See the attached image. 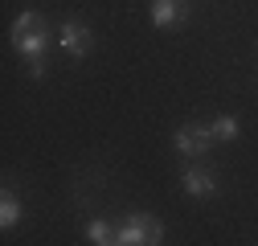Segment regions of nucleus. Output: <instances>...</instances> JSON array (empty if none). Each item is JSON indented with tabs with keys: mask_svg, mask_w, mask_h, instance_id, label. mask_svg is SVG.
<instances>
[{
	"mask_svg": "<svg viewBox=\"0 0 258 246\" xmlns=\"http://www.w3.org/2000/svg\"><path fill=\"white\" fill-rule=\"evenodd\" d=\"M119 246H144V242H164V226H160L152 213H132L119 230H115Z\"/></svg>",
	"mask_w": 258,
	"mask_h": 246,
	"instance_id": "nucleus-2",
	"label": "nucleus"
},
{
	"mask_svg": "<svg viewBox=\"0 0 258 246\" xmlns=\"http://www.w3.org/2000/svg\"><path fill=\"white\" fill-rule=\"evenodd\" d=\"M180 17H184L180 0H152V25H156V29H168V25H176Z\"/></svg>",
	"mask_w": 258,
	"mask_h": 246,
	"instance_id": "nucleus-6",
	"label": "nucleus"
},
{
	"mask_svg": "<svg viewBox=\"0 0 258 246\" xmlns=\"http://www.w3.org/2000/svg\"><path fill=\"white\" fill-rule=\"evenodd\" d=\"M29 74H33V78H45V57H29Z\"/></svg>",
	"mask_w": 258,
	"mask_h": 246,
	"instance_id": "nucleus-10",
	"label": "nucleus"
},
{
	"mask_svg": "<svg viewBox=\"0 0 258 246\" xmlns=\"http://www.w3.org/2000/svg\"><path fill=\"white\" fill-rule=\"evenodd\" d=\"M86 238H90L94 246H107V242H115V230H111L107 222H90V226H86Z\"/></svg>",
	"mask_w": 258,
	"mask_h": 246,
	"instance_id": "nucleus-9",
	"label": "nucleus"
},
{
	"mask_svg": "<svg viewBox=\"0 0 258 246\" xmlns=\"http://www.w3.org/2000/svg\"><path fill=\"white\" fill-rule=\"evenodd\" d=\"M17 222H21V201H17L13 189H5V193H0V226L13 230Z\"/></svg>",
	"mask_w": 258,
	"mask_h": 246,
	"instance_id": "nucleus-7",
	"label": "nucleus"
},
{
	"mask_svg": "<svg viewBox=\"0 0 258 246\" xmlns=\"http://www.w3.org/2000/svg\"><path fill=\"white\" fill-rule=\"evenodd\" d=\"M57 45L66 49L70 57H86L90 53V29L78 25V21H66V25H61V33H57Z\"/></svg>",
	"mask_w": 258,
	"mask_h": 246,
	"instance_id": "nucleus-4",
	"label": "nucleus"
},
{
	"mask_svg": "<svg viewBox=\"0 0 258 246\" xmlns=\"http://www.w3.org/2000/svg\"><path fill=\"white\" fill-rule=\"evenodd\" d=\"M209 128H213V136H217L221 144H230V140H238V132H242V128H238V119H234V115H217V119L209 123Z\"/></svg>",
	"mask_w": 258,
	"mask_h": 246,
	"instance_id": "nucleus-8",
	"label": "nucleus"
},
{
	"mask_svg": "<svg viewBox=\"0 0 258 246\" xmlns=\"http://www.w3.org/2000/svg\"><path fill=\"white\" fill-rule=\"evenodd\" d=\"M180 184H184V193H192V197H209L217 189V180L209 176V168H184Z\"/></svg>",
	"mask_w": 258,
	"mask_h": 246,
	"instance_id": "nucleus-5",
	"label": "nucleus"
},
{
	"mask_svg": "<svg viewBox=\"0 0 258 246\" xmlns=\"http://www.w3.org/2000/svg\"><path fill=\"white\" fill-rule=\"evenodd\" d=\"M213 128H201V123H184V128H176V152L180 156H201V152H209L213 144Z\"/></svg>",
	"mask_w": 258,
	"mask_h": 246,
	"instance_id": "nucleus-3",
	"label": "nucleus"
},
{
	"mask_svg": "<svg viewBox=\"0 0 258 246\" xmlns=\"http://www.w3.org/2000/svg\"><path fill=\"white\" fill-rule=\"evenodd\" d=\"M13 49L21 53V57H45V49H49V29H45V21L37 17V13H21L17 21H13Z\"/></svg>",
	"mask_w": 258,
	"mask_h": 246,
	"instance_id": "nucleus-1",
	"label": "nucleus"
}]
</instances>
